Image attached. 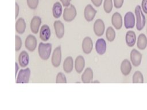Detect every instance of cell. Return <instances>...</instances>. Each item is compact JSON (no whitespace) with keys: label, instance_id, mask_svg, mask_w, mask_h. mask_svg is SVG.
Returning <instances> with one entry per match:
<instances>
[{"label":"cell","instance_id":"obj_6","mask_svg":"<svg viewBox=\"0 0 147 110\" xmlns=\"http://www.w3.org/2000/svg\"><path fill=\"white\" fill-rule=\"evenodd\" d=\"M94 32L96 36L100 37L102 36L105 32V26L104 22L101 19H96L94 23Z\"/></svg>","mask_w":147,"mask_h":110},{"label":"cell","instance_id":"obj_32","mask_svg":"<svg viewBox=\"0 0 147 110\" xmlns=\"http://www.w3.org/2000/svg\"><path fill=\"white\" fill-rule=\"evenodd\" d=\"M113 1H114V7L117 9H119L122 6L124 0H113Z\"/></svg>","mask_w":147,"mask_h":110},{"label":"cell","instance_id":"obj_22","mask_svg":"<svg viewBox=\"0 0 147 110\" xmlns=\"http://www.w3.org/2000/svg\"><path fill=\"white\" fill-rule=\"evenodd\" d=\"M74 66V61L71 56L67 57L63 62V70L65 72L69 73L72 71Z\"/></svg>","mask_w":147,"mask_h":110},{"label":"cell","instance_id":"obj_21","mask_svg":"<svg viewBox=\"0 0 147 110\" xmlns=\"http://www.w3.org/2000/svg\"><path fill=\"white\" fill-rule=\"evenodd\" d=\"M29 62V57L28 53L25 51H22L18 56V62L20 65L22 67H26Z\"/></svg>","mask_w":147,"mask_h":110},{"label":"cell","instance_id":"obj_38","mask_svg":"<svg viewBox=\"0 0 147 110\" xmlns=\"http://www.w3.org/2000/svg\"><path fill=\"white\" fill-rule=\"evenodd\" d=\"M92 82H93V83H95V82H97V83H99V81H96V80H95V81H93Z\"/></svg>","mask_w":147,"mask_h":110},{"label":"cell","instance_id":"obj_30","mask_svg":"<svg viewBox=\"0 0 147 110\" xmlns=\"http://www.w3.org/2000/svg\"><path fill=\"white\" fill-rule=\"evenodd\" d=\"M27 2V5L28 7L32 9V10H35L38 5V0H26Z\"/></svg>","mask_w":147,"mask_h":110},{"label":"cell","instance_id":"obj_7","mask_svg":"<svg viewBox=\"0 0 147 110\" xmlns=\"http://www.w3.org/2000/svg\"><path fill=\"white\" fill-rule=\"evenodd\" d=\"M37 43V42L36 37L32 34H29L25 39V46L29 51L33 52L36 48Z\"/></svg>","mask_w":147,"mask_h":110},{"label":"cell","instance_id":"obj_34","mask_svg":"<svg viewBox=\"0 0 147 110\" xmlns=\"http://www.w3.org/2000/svg\"><path fill=\"white\" fill-rule=\"evenodd\" d=\"M103 0H91L93 5H94L96 7H99L102 3Z\"/></svg>","mask_w":147,"mask_h":110},{"label":"cell","instance_id":"obj_8","mask_svg":"<svg viewBox=\"0 0 147 110\" xmlns=\"http://www.w3.org/2000/svg\"><path fill=\"white\" fill-rule=\"evenodd\" d=\"M142 57V54L136 49H133L131 51L130 57L131 62L133 66L137 67L141 64Z\"/></svg>","mask_w":147,"mask_h":110},{"label":"cell","instance_id":"obj_4","mask_svg":"<svg viewBox=\"0 0 147 110\" xmlns=\"http://www.w3.org/2000/svg\"><path fill=\"white\" fill-rule=\"evenodd\" d=\"M30 76V69L27 68L21 69L16 76V83H28Z\"/></svg>","mask_w":147,"mask_h":110},{"label":"cell","instance_id":"obj_31","mask_svg":"<svg viewBox=\"0 0 147 110\" xmlns=\"http://www.w3.org/2000/svg\"><path fill=\"white\" fill-rule=\"evenodd\" d=\"M22 46V40L21 38L17 35L16 36V51L20 50Z\"/></svg>","mask_w":147,"mask_h":110},{"label":"cell","instance_id":"obj_1","mask_svg":"<svg viewBox=\"0 0 147 110\" xmlns=\"http://www.w3.org/2000/svg\"><path fill=\"white\" fill-rule=\"evenodd\" d=\"M52 44L50 43L40 42L38 47V52L40 57L43 60H47L51 55Z\"/></svg>","mask_w":147,"mask_h":110},{"label":"cell","instance_id":"obj_23","mask_svg":"<svg viewBox=\"0 0 147 110\" xmlns=\"http://www.w3.org/2000/svg\"><path fill=\"white\" fill-rule=\"evenodd\" d=\"M26 29V22L24 18H18L16 23V30L20 34H23L25 32Z\"/></svg>","mask_w":147,"mask_h":110},{"label":"cell","instance_id":"obj_16","mask_svg":"<svg viewBox=\"0 0 147 110\" xmlns=\"http://www.w3.org/2000/svg\"><path fill=\"white\" fill-rule=\"evenodd\" d=\"M51 30L47 25H43L40 30V38L43 41H48L51 37Z\"/></svg>","mask_w":147,"mask_h":110},{"label":"cell","instance_id":"obj_9","mask_svg":"<svg viewBox=\"0 0 147 110\" xmlns=\"http://www.w3.org/2000/svg\"><path fill=\"white\" fill-rule=\"evenodd\" d=\"M124 25L126 29H132L135 25V17L131 11L127 12L124 17Z\"/></svg>","mask_w":147,"mask_h":110},{"label":"cell","instance_id":"obj_25","mask_svg":"<svg viewBox=\"0 0 147 110\" xmlns=\"http://www.w3.org/2000/svg\"><path fill=\"white\" fill-rule=\"evenodd\" d=\"M53 16L55 18H59L62 14V6L59 2H55L52 7Z\"/></svg>","mask_w":147,"mask_h":110},{"label":"cell","instance_id":"obj_18","mask_svg":"<svg viewBox=\"0 0 147 110\" xmlns=\"http://www.w3.org/2000/svg\"><path fill=\"white\" fill-rule=\"evenodd\" d=\"M125 41L129 47H133L136 41V35L134 31L129 30L127 32L125 36Z\"/></svg>","mask_w":147,"mask_h":110},{"label":"cell","instance_id":"obj_10","mask_svg":"<svg viewBox=\"0 0 147 110\" xmlns=\"http://www.w3.org/2000/svg\"><path fill=\"white\" fill-rule=\"evenodd\" d=\"M97 11L91 6V5H87L84 10V16L86 20L88 22H90L93 20Z\"/></svg>","mask_w":147,"mask_h":110},{"label":"cell","instance_id":"obj_15","mask_svg":"<svg viewBox=\"0 0 147 110\" xmlns=\"http://www.w3.org/2000/svg\"><path fill=\"white\" fill-rule=\"evenodd\" d=\"M106 43L103 38H99L95 43V50L98 54L103 55L106 50Z\"/></svg>","mask_w":147,"mask_h":110},{"label":"cell","instance_id":"obj_37","mask_svg":"<svg viewBox=\"0 0 147 110\" xmlns=\"http://www.w3.org/2000/svg\"><path fill=\"white\" fill-rule=\"evenodd\" d=\"M19 69V66L17 64V62H16V76H17V72H18V70Z\"/></svg>","mask_w":147,"mask_h":110},{"label":"cell","instance_id":"obj_12","mask_svg":"<svg viewBox=\"0 0 147 110\" xmlns=\"http://www.w3.org/2000/svg\"><path fill=\"white\" fill-rule=\"evenodd\" d=\"M111 23L113 26L117 30L121 29L122 26V15L118 12H115L111 17Z\"/></svg>","mask_w":147,"mask_h":110},{"label":"cell","instance_id":"obj_3","mask_svg":"<svg viewBox=\"0 0 147 110\" xmlns=\"http://www.w3.org/2000/svg\"><path fill=\"white\" fill-rule=\"evenodd\" d=\"M77 14L76 10L75 7L73 5H70L68 7H65L64 10L63 17L64 21L67 22H71L73 21Z\"/></svg>","mask_w":147,"mask_h":110},{"label":"cell","instance_id":"obj_39","mask_svg":"<svg viewBox=\"0 0 147 110\" xmlns=\"http://www.w3.org/2000/svg\"><path fill=\"white\" fill-rule=\"evenodd\" d=\"M146 33H147V29H146Z\"/></svg>","mask_w":147,"mask_h":110},{"label":"cell","instance_id":"obj_11","mask_svg":"<svg viewBox=\"0 0 147 110\" xmlns=\"http://www.w3.org/2000/svg\"><path fill=\"white\" fill-rule=\"evenodd\" d=\"M82 48L85 54H90L93 48V42L90 37H86L82 41Z\"/></svg>","mask_w":147,"mask_h":110},{"label":"cell","instance_id":"obj_19","mask_svg":"<svg viewBox=\"0 0 147 110\" xmlns=\"http://www.w3.org/2000/svg\"><path fill=\"white\" fill-rule=\"evenodd\" d=\"M85 66V60L83 56H78L75 61V69L77 73H80Z\"/></svg>","mask_w":147,"mask_h":110},{"label":"cell","instance_id":"obj_17","mask_svg":"<svg viewBox=\"0 0 147 110\" xmlns=\"http://www.w3.org/2000/svg\"><path fill=\"white\" fill-rule=\"evenodd\" d=\"M93 79V71L91 68H87L82 74L81 80L83 83H90Z\"/></svg>","mask_w":147,"mask_h":110},{"label":"cell","instance_id":"obj_36","mask_svg":"<svg viewBox=\"0 0 147 110\" xmlns=\"http://www.w3.org/2000/svg\"><path fill=\"white\" fill-rule=\"evenodd\" d=\"M19 14V6L17 2H16V18H17Z\"/></svg>","mask_w":147,"mask_h":110},{"label":"cell","instance_id":"obj_35","mask_svg":"<svg viewBox=\"0 0 147 110\" xmlns=\"http://www.w3.org/2000/svg\"><path fill=\"white\" fill-rule=\"evenodd\" d=\"M60 1L61 2L63 6L68 7L71 5L70 2H71V0H60Z\"/></svg>","mask_w":147,"mask_h":110},{"label":"cell","instance_id":"obj_14","mask_svg":"<svg viewBox=\"0 0 147 110\" xmlns=\"http://www.w3.org/2000/svg\"><path fill=\"white\" fill-rule=\"evenodd\" d=\"M41 23V18L38 16H34L30 21V30L34 34H37Z\"/></svg>","mask_w":147,"mask_h":110},{"label":"cell","instance_id":"obj_13","mask_svg":"<svg viewBox=\"0 0 147 110\" xmlns=\"http://www.w3.org/2000/svg\"><path fill=\"white\" fill-rule=\"evenodd\" d=\"M53 27L56 37L59 39L63 38L64 34V26L62 22L59 20L55 21L53 23Z\"/></svg>","mask_w":147,"mask_h":110},{"label":"cell","instance_id":"obj_27","mask_svg":"<svg viewBox=\"0 0 147 110\" xmlns=\"http://www.w3.org/2000/svg\"><path fill=\"white\" fill-rule=\"evenodd\" d=\"M133 83H144V77L140 71H136L133 76Z\"/></svg>","mask_w":147,"mask_h":110},{"label":"cell","instance_id":"obj_33","mask_svg":"<svg viewBox=\"0 0 147 110\" xmlns=\"http://www.w3.org/2000/svg\"><path fill=\"white\" fill-rule=\"evenodd\" d=\"M141 7L143 11L147 14V0H142L141 3Z\"/></svg>","mask_w":147,"mask_h":110},{"label":"cell","instance_id":"obj_29","mask_svg":"<svg viewBox=\"0 0 147 110\" xmlns=\"http://www.w3.org/2000/svg\"><path fill=\"white\" fill-rule=\"evenodd\" d=\"M56 83H67V78L62 72L57 73L56 78Z\"/></svg>","mask_w":147,"mask_h":110},{"label":"cell","instance_id":"obj_5","mask_svg":"<svg viewBox=\"0 0 147 110\" xmlns=\"http://www.w3.org/2000/svg\"><path fill=\"white\" fill-rule=\"evenodd\" d=\"M61 61V46H58L56 47L53 50L52 58L51 62L52 64L54 67H58L60 65Z\"/></svg>","mask_w":147,"mask_h":110},{"label":"cell","instance_id":"obj_28","mask_svg":"<svg viewBox=\"0 0 147 110\" xmlns=\"http://www.w3.org/2000/svg\"><path fill=\"white\" fill-rule=\"evenodd\" d=\"M103 9L106 13H110L113 9L112 0H105L103 2Z\"/></svg>","mask_w":147,"mask_h":110},{"label":"cell","instance_id":"obj_26","mask_svg":"<svg viewBox=\"0 0 147 110\" xmlns=\"http://www.w3.org/2000/svg\"><path fill=\"white\" fill-rule=\"evenodd\" d=\"M106 37L107 40L110 42H113L115 38V32L114 29L109 26L107 28L106 31Z\"/></svg>","mask_w":147,"mask_h":110},{"label":"cell","instance_id":"obj_24","mask_svg":"<svg viewBox=\"0 0 147 110\" xmlns=\"http://www.w3.org/2000/svg\"><path fill=\"white\" fill-rule=\"evenodd\" d=\"M137 46L140 50H144L147 46V38L146 36L141 33L138 37Z\"/></svg>","mask_w":147,"mask_h":110},{"label":"cell","instance_id":"obj_2","mask_svg":"<svg viewBox=\"0 0 147 110\" xmlns=\"http://www.w3.org/2000/svg\"><path fill=\"white\" fill-rule=\"evenodd\" d=\"M136 17V28L137 30L140 31L143 29L145 25V17L143 14L140 5H137L134 10Z\"/></svg>","mask_w":147,"mask_h":110},{"label":"cell","instance_id":"obj_20","mask_svg":"<svg viewBox=\"0 0 147 110\" xmlns=\"http://www.w3.org/2000/svg\"><path fill=\"white\" fill-rule=\"evenodd\" d=\"M120 69L123 75L127 76L131 70V65L130 62L127 59L123 60L121 62Z\"/></svg>","mask_w":147,"mask_h":110}]
</instances>
